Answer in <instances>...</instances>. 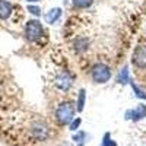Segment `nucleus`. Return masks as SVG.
I'll list each match as a JSON object with an SVG mask.
<instances>
[{
	"instance_id": "obj_1",
	"label": "nucleus",
	"mask_w": 146,
	"mask_h": 146,
	"mask_svg": "<svg viewBox=\"0 0 146 146\" xmlns=\"http://www.w3.org/2000/svg\"><path fill=\"white\" fill-rule=\"evenodd\" d=\"M75 111H76V107L73 105V102L70 101H64L62 104H58L57 110H56V120L60 126H66L70 124V121L75 118Z\"/></svg>"
},
{
	"instance_id": "obj_2",
	"label": "nucleus",
	"mask_w": 146,
	"mask_h": 146,
	"mask_svg": "<svg viewBox=\"0 0 146 146\" xmlns=\"http://www.w3.org/2000/svg\"><path fill=\"white\" fill-rule=\"evenodd\" d=\"M44 34V28H42V23L36 19H32V21H28L27 25H25V36L27 40L31 41V42H35L38 41Z\"/></svg>"
},
{
	"instance_id": "obj_3",
	"label": "nucleus",
	"mask_w": 146,
	"mask_h": 146,
	"mask_svg": "<svg viewBox=\"0 0 146 146\" xmlns=\"http://www.w3.org/2000/svg\"><path fill=\"white\" fill-rule=\"evenodd\" d=\"M91 76H92V80L95 83H107L111 79V70L104 63H96L92 66Z\"/></svg>"
},
{
	"instance_id": "obj_4",
	"label": "nucleus",
	"mask_w": 146,
	"mask_h": 146,
	"mask_svg": "<svg viewBox=\"0 0 146 146\" xmlns=\"http://www.w3.org/2000/svg\"><path fill=\"white\" fill-rule=\"evenodd\" d=\"M31 135L36 140H45L48 137V127L42 121H35L31 126Z\"/></svg>"
},
{
	"instance_id": "obj_5",
	"label": "nucleus",
	"mask_w": 146,
	"mask_h": 146,
	"mask_svg": "<svg viewBox=\"0 0 146 146\" xmlns=\"http://www.w3.org/2000/svg\"><path fill=\"white\" fill-rule=\"evenodd\" d=\"M131 62L137 69H146V47L145 45H139L135 50Z\"/></svg>"
},
{
	"instance_id": "obj_6",
	"label": "nucleus",
	"mask_w": 146,
	"mask_h": 146,
	"mask_svg": "<svg viewBox=\"0 0 146 146\" xmlns=\"http://www.w3.org/2000/svg\"><path fill=\"white\" fill-rule=\"evenodd\" d=\"M72 83H73V80H72V78H70V75H69L67 72H62L54 79V85H56L58 89H62L64 92L72 88Z\"/></svg>"
},
{
	"instance_id": "obj_7",
	"label": "nucleus",
	"mask_w": 146,
	"mask_h": 146,
	"mask_svg": "<svg viewBox=\"0 0 146 146\" xmlns=\"http://www.w3.org/2000/svg\"><path fill=\"white\" fill-rule=\"evenodd\" d=\"M146 117V105L145 104H139L136 105V108L129 110L126 113V118L131 120V121H140Z\"/></svg>"
},
{
	"instance_id": "obj_8",
	"label": "nucleus",
	"mask_w": 146,
	"mask_h": 146,
	"mask_svg": "<svg viewBox=\"0 0 146 146\" xmlns=\"http://www.w3.org/2000/svg\"><path fill=\"white\" fill-rule=\"evenodd\" d=\"M12 12H13V6L7 0H0V19H9Z\"/></svg>"
},
{
	"instance_id": "obj_9",
	"label": "nucleus",
	"mask_w": 146,
	"mask_h": 146,
	"mask_svg": "<svg viewBox=\"0 0 146 146\" xmlns=\"http://www.w3.org/2000/svg\"><path fill=\"white\" fill-rule=\"evenodd\" d=\"M60 16H62V9H60V7H54L50 12H47L45 21H47V23H54V22H57L60 19Z\"/></svg>"
},
{
	"instance_id": "obj_10",
	"label": "nucleus",
	"mask_w": 146,
	"mask_h": 146,
	"mask_svg": "<svg viewBox=\"0 0 146 146\" xmlns=\"http://www.w3.org/2000/svg\"><path fill=\"white\" fill-rule=\"evenodd\" d=\"M73 45H75V50H76L78 53H83V51H86V50H88L89 41H88L86 38H78Z\"/></svg>"
},
{
	"instance_id": "obj_11",
	"label": "nucleus",
	"mask_w": 146,
	"mask_h": 146,
	"mask_svg": "<svg viewBox=\"0 0 146 146\" xmlns=\"http://www.w3.org/2000/svg\"><path fill=\"white\" fill-rule=\"evenodd\" d=\"M117 82H118V83H121V85H124V83H130V78H129V69H127L126 66L120 70L118 76H117Z\"/></svg>"
},
{
	"instance_id": "obj_12",
	"label": "nucleus",
	"mask_w": 146,
	"mask_h": 146,
	"mask_svg": "<svg viewBox=\"0 0 146 146\" xmlns=\"http://www.w3.org/2000/svg\"><path fill=\"white\" fill-rule=\"evenodd\" d=\"M85 100H86V92H85V89H80L79 91V95H78V104H76V110L80 113L83 107H85Z\"/></svg>"
},
{
	"instance_id": "obj_13",
	"label": "nucleus",
	"mask_w": 146,
	"mask_h": 146,
	"mask_svg": "<svg viewBox=\"0 0 146 146\" xmlns=\"http://www.w3.org/2000/svg\"><path fill=\"white\" fill-rule=\"evenodd\" d=\"M72 2L76 9H88L94 3V0H72Z\"/></svg>"
},
{
	"instance_id": "obj_14",
	"label": "nucleus",
	"mask_w": 146,
	"mask_h": 146,
	"mask_svg": "<svg viewBox=\"0 0 146 146\" xmlns=\"http://www.w3.org/2000/svg\"><path fill=\"white\" fill-rule=\"evenodd\" d=\"M86 137H88L86 133L82 131V130H79V131H78V135L73 136V140H75L79 146H83V143H85V140H86Z\"/></svg>"
},
{
	"instance_id": "obj_15",
	"label": "nucleus",
	"mask_w": 146,
	"mask_h": 146,
	"mask_svg": "<svg viewBox=\"0 0 146 146\" xmlns=\"http://www.w3.org/2000/svg\"><path fill=\"white\" fill-rule=\"evenodd\" d=\"M101 146H117V143L114 142V139L111 137V135H110V133H105Z\"/></svg>"
},
{
	"instance_id": "obj_16",
	"label": "nucleus",
	"mask_w": 146,
	"mask_h": 146,
	"mask_svg": "<svg viewBox=\"0 0 146 146\" xmlns=\"http://www.w3.org/2000/svg\"><path fill=\"white\" fill-rule=\"evenodd\" d=\"M130 85H131V88H133V91H135V94H136V96L137 98H142V100H146V92L145 91H142L136 83H133V82H130Z\"/></svg>"
},
{
	"instance_id": "obj_17",
	"label": "nucleus",
	"mask_w": 146,
	"mask_h": 146,
	"mask_svg": "<svg viewBox=\"0 0 146 146\" xmlns=\"http://www.w3.org/2000/svg\"><path fill=\"white\" fill-rule=\"evenodd\" d=\"M80 123H82V120H80L79 117H78V118H73V120L70 121V130H72V131H76V130L79 129Z\"/></svg>"
},
{
	"instance_id": "obj_18",
	"label": "nucleus",
	"mask_w": 146,
	"mask_h": 146,
	"mask_svg": "<svg viewBox=\"0 0 146 146\" xmlns=\"http://www.w3.org/2000/svg\"><path fill=\"white\" fill-rule=\"evenodd\" d=\"M28 12L31 15H34V16H40L41 15V9L38 7V6H28Z\"/></svg>"
},
{
	"instance_id": "obj_19",
	"label": "nucleus",
	"mask_w": 146,
	"mask_h": 146,
	"mask_svg": "<svg viewBox=\"0 0 146 146\" xmlns=\"http://www.w3.org/2000/svg\"><path fill=\"white\" fill-rule=\"evenodd\" d=\"M27 2H29V3H34V2H38V0H27Z\"/></svg>"
}]
</instances>
